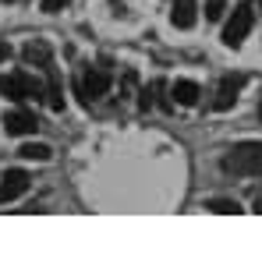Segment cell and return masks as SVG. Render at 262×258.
<instances>
[{
	"label": "cell",
	"instance_id": "8",
	"mask_svg": "<svg viewBox=\"0 0 262 258\" xmlns=\"http://www.w3.org/2000/svg\"><path fill=\"white\" fill-rule=\"evenodd\" d=\"M50 71V82H46L43 96H46V106L57 113V110H64V85H60V78H57V71L53 67H46Z\"/></svg>",
	"mask_w": 262,
	"mask_h": 258
},
{
	"label": "cell",
	"instance_id": "13",
	"mask_svg": "<svg viewBox=\"0 0 262 258\" xmlns=\"http://www.w3.org/2000/svg\"><path fill=\"white\" fill-rule=\"evenodd\" d=\"M209 209L220 213V216H237V213H241V205H237L234 198H213V202H209Z\"/></svg>",
	"mask_w": 262,
	"mask_h": 258
},
{
	"label": "cell",
	"instance_id": "19",
	"mask_svg": "<svg viewBox=\"0 0 262 258\" xmlns=\"http://www.w3.org/2000/svg\"><path fill=\"white\" fill-rule=\"evenodd\" d=\"M252 4H255V7H262V0H252Z\"/></svg>",
	"mask_w": 262,
	"mask_h": 258
},
{
	"label": "cell",
	"instance_id": "9",
	"mask_svg": "<svg viewBox=\"0 0 262 258\" xmlns=\"http://www.w3.org/2000/svg\"><path fill=\"white\" fill-rule=\"evenodd\" d=\"M170 21H174V29H191L195 25V0H174Z\"/></svg>",
	"mask_w": 262,
	"mask_h": 258
},
{
	"label": "cell",
	"instance_id": "7",
	"mask_svg": "<svg viewBox=\"0 0 262 258\" xmlns=\"http://www.w3.org/2000/svg\"><path fill=\"white\" fill-rule=\"evenodd\" d=\"M25 191H29V173H25V170H7V173H4V180H0V205L21 198Z\"/></svg>",
	"mask_w": 262,
	"mask_h": 258
},
{
	"label": "cell",
	"instance_id": "4",
	"mask_svg": "<svg viewBox=\"0 0 262 258\" xmlns=\"http://www.w3.org/2000/svg\"><path fill=\"white\" fill-rule=\"evenodd\" d=\"M0 92L7 99H36V96H43V85L32 75L14 71V75H0Z\"/></svg>",
	"mask_w": 262,
	"mask_h": 258
},
{
	"label": "cell",
	"instance_id": "12",
	"mask_svg": "<svg viewBox=\"0 0 262 258\" xmlns=\"http://www.w3.org/2000/svg\"><path fill=\"white\" fill-rule=\"evenodd\" d=\"M18 156H21V159H36V163H46V159H50V145L29 142V145H21V149H18Z\"/></svg>",
	"mask_w": 262,
	"mask_h": 258
},
{
	"label": "cell",
	"instance_id": "14",
	"mask_svg": "<svg viewBox=\"0 0 262 258\" xmlns=\"http://www.w3.org/2000/svg\"><path fill=\"white\" fill-rule=\"evenodd\" d=\"M206 14H209V21H220V18H223V0H213V4L206 7Z\"/></svg>",
	"mask_w": 262,
	"mask_h": 258
},
{
	"label": "cell",
	"instance_id": "17",
	"mask_svg": "<svg viewBox=\"0 0 262 258\" xmlns=\"http://www.w3.org/2000/svg\"><path fill=\"white\" fill-rule=\"evenodd\" d=\"M255 213H262V198H255Z\"/></svg>",
	"mask_w": 262,
	"mask_h": 258
},
{
	"label": "cell",
	"instance_id": "3",
	"mask_svg": "<svg viewBox=\"0 0 262 258\" xmlns=\"http://www.w3.org/2000/svg\"><path fill=\"white\" fill-rule=\"evenodd\" d=\"M248 32H252V4H241V7L230 11V21L223 25V43L230 50H237L248 39Z\"/></svg>",
	"mask_w": 262,
	"mask_h": 258
},
{
	"label": "cell",
	"instance_id": "2",
	"mask_svg": "<svg viewBox=\"0 0 262 258\" xmlns=\"http://www.w3.org/2000/svg\"><path fill=\"white\" fill-rule=\"evenodd\" d=\"M106 88H110V67H106V60L99 64V67H89L85 75L75 82V92H78V99L82 103H96L99 96H106Z\"/></svg>",
	"mask_w": 262,
	"mask_h": 258
},
{
	"label": "cell",
	"instance_id": "15",
	"mask_svg": "<svg viewBox=\"0 0 262 258\" xmlns=\"http://www.w3.org/2000/svg\"><path fill=\"white\" fill-rule=\"evenodd\" d=\"M64 4H68V0H43V11H46V14H53V11H60Z\"/></svg>",
	"mask_w": 262,
	"mask_h": 258
},
{
	"label": "cell",
	"instance_id": "5",
	"mask_svg": "<svg viewBox=\"0 0 262 258\" xmlns=\"http://www.w3.org/2000/svg\"><path fill=\"white\" fill-rule=\"evenodd\" d=\"M241 88H245V78H241V75H227V78H223V82L216 85V99H213V110H230V106L237 103Z\"/></svg>",
	"mask_w": 262,
	"mask_h": 258
},
{
	"label": "cell",
	"instance_id": "10",
	"mask_svg": "<svg viewBox=\"0 0 262 258\" xmlns=\"http://www.w3.org/2000/svg\"><path fill=\"white\" fill-rule=\"evenodd\" d=\"M21 57H25V64H32V67H50V57H53V50L46 43H29L25 50H21Z\"/></svg>",
	"mask_w": 262,
	"mask_h": 258
},
{
	"label": "cell",
	"instance_id": "1",
	"mask_svg": "<svg viewBox=\"0 0 262 258\" xmlns=\"http://www.w3.org/2000/svg\"><path fill=\"white\" fill-rule=\"evenodd\" d=\"M223 170L234 177H262V142H237L223 156Z\"/></svg>",
	"mask_w": 262,
	"mask_h": 258
},
{
	"label": "cell",
	"instance_id": "16",
	"mask_svg": "<svg viewBox=\"0 0 262 258\" xmlns=\"http://www.w3.org/2000/svg\"><path fill=\"white\" fill-rule=\"evenodd\" d=\"M7 57H11V46H4V43H0V60H7Z\"/></svg>",
	"mask_w": 262,
	"mask_h": 258
},
{
	"label": "cell",
	"instance_id": "18",
	"mask_svg": "<svg viewBox=\"0 0 262 258\" xmlns=\"http://www.w3.org/2000/svg\"><path fill=\"white\" fill-rule=\"evenodd\" d=\"M259 121H262V99H259Z\"/></svg>",
	"mask_w": 262,
	"mask_h": 258
},
{
	"label": "cell",
	"instance_id": "11",
	"mask_svg": "<svg viewBox=\"0 0 262 258\" xmlns=\"http://www.w3.org/2000/svg\"><path fill=\"white\" fill-rule=\"evenodd\" d=\"M199 96H202V88L195 85V82H188V78L174 82V99L181 103V106H195V103H199Z\"/></svg>",
	"mask_w": 262,
	"mask_h": 258
},
{
	"label": "cell",
	"instance_id": "6",
	"mask_svg": "<svg viewBox=\"0 0 262 258\" xmlns=\"http://www.w3.org/2000/svg\"><path fill=\"white\" fill-rule=\"evenodd\" d=\"M39 128V121H36V113L32 110H11V113H4V131L7 134H36Z\"/></svg>",
	"mask_w": 262,
	"mask_h": 258
}]
</instances>
